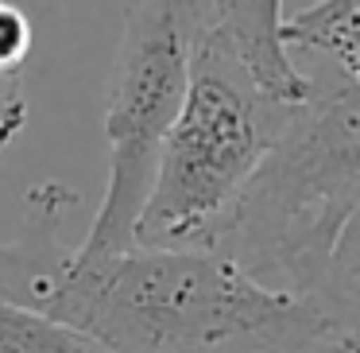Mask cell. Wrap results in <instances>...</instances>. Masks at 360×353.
Instances as JSON below:
<instances>
[{
    "label": "cell",
    "mask_w": 360,
    "mask_h": 353,
    "mask_svg": "<svg viewBox=\"0 0 360 353\" xmlns=\"http://www.w3.org/2000/svg\"><path fill=\"white\" fill-rule=\"evenodd\" d=\"M63 182L27 194L24 225L0 241V299L86 334L105 353H356V318L259 287L210 249L78 256Z\"/></svg>",
    "instance_id": "1"
},
{
    "label": "cell",
    "mask_w": 360,
    "mask_h": 353,
    "mask_svg": "<svg viewBox=\"0 0 360 353\" xmlns=\"http://www.w3.org/2000/svg\"><path fill=\"white\" fill-rule=\"evenodd\" d=\"M360 78L310 70L279 140L256 163L202 244L259 287L321 303L341 318L360 306Z\"/></svg>",
    "instance_id": "2"
},
{
    "label": "cell",
    "mask_w": 360,
    "mask_h": 353,
    "mask_svg": "<svg viewBox=\"0 0 360 353\" xmlns=\"http://www.w3.org/2000/svg\"><path fill=\"white\" fill-rule=\"evenodd\" d=\"M295 105L298 101H279L267 94L236 51L205 24L190 55L186 94L136 221V244H202L210 225L229 210L236 190L279 140Z\"/></svg>",
    "instance_id": "3"
},
{
    "label": "cell",
    "mask_w": 360,
    "mask_h": 353,
    "mask_svg": "<svg viewBox=\"0 0 360 353\" xmlns=\"http://www.w3.org/2000/svg\"><path fill=\"white\" fill-rule=\"evenodd\" d=\"M205 24L202 0H124L105 101L109 179L86 241L74 249L78 256H109L136 244V221L186 94L190 55Z\"/></svg>",
    "instance_id": "4"
},
{
    "label": "cell",
    "mask_w": 360,
    "mask_h": 353,
    "mask_svg": "<svg viewBox=\"0 0 360 353\" xmlns=\"http://www.w3.org/2000/svg\"><path fill=\"white\" fill-rule=\"evenodd\" d=\"M210 27L236 51L248 74L279 101H302L310 70L295 63L279 43L283 0H202Z\"/></svg>",
    "instance_id": "5"
},
{
    "label": "cell",
    "mask_w": 360,
    "mask_h": 353,
    "mask_svg": "<svg viewBox=\"0 0 360 353\" xmlns=\"http://www.w3.org/2000/svg\"><path fill=\"white\" fill-rule=\"evenodd\" d=\"M283 51H306L333 70L360 78V0H314L279 24ZM295 58V55H290Z\"/></svg>",
    "instance_id": "6"
},
{
    "label": "cell",
    "mask_w": 360,
    "mask_h": 353,
    "mask_svg": "<svg viewBox=\"0 0 360 353\" xmlns=\"http://www.w3.org/2000/svg\"><path fill=\"white\" fill-rule=\"evenodd\" d=\"M0 353H105L86 334L0 299Z\"/></svg>",
    "instance_id": "7"
},
{
    "label": "cell",
    "mask_w": 360,
    "mask_h": 353,
    "mask_svg": "<svg viewBox=\"0 0 360 353\" xmlns=\"http://www.w3.org/2000/svg\"><path fill=\"white\" fill-rule=\"evenodd\" d=\"M32 20L16 0H0V74H16L32 58Z\"/></svg>",
    "instance_id": "8"
},
{
    "label": "cell",
    "mask_w": 360,
    "mask_h": 353,
    "mask_svg": "<svg viewBox=\"0 0 360 353\" xmlns=\"http://www.w3.org/2000/svg\"><path fill=\"white\" fill-rule=\"evenodd\" d=\"M27 125V97L16 74H0V151L8 148Z\"/></svg>",
    "instance_id": "9"
}]
</instances>
